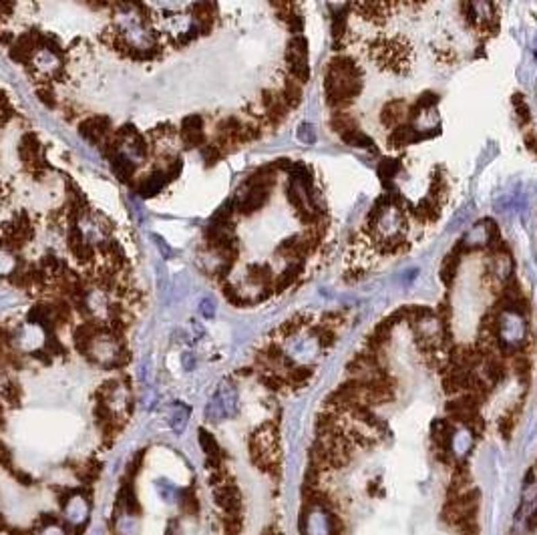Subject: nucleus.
<instances>
[{"label": "nucleus", "instance_id": "obj_59", "mask_svg": "<svg viewBox=\"0 0 537 535\" xmlns=\"http://www.w3.org/2000/svg\"><path fill=\"white\" fill-rule=\"evenodd\" d=\"M10 463H12V451L4 443H0V465L10 467Z\"/></svg>", "mask_w": 537, "mask_h": 535}, {"label": "nucleus", "instance_id": "obj_41", "mask_svg": "<svg viewBox=\"0 0 537 535\" xmlns=\"http://www.w3.org/2000/svg\"><path fill=\"white\" fill-rule=\"evenodd\" d=\"M360 12H362V17L364 19H372V21H376L378 17H385V4H376V2H364V4H358L356 6Z\"/></svg>", "mask_w": 537, "mask_h": 535}, {"label": "nucleus", "instance_id": "obj_6", "mask_svg": "<svg viewBox=\"0 0 537 535\" xmlns=\"http://www.w3.org/2000/svg\"><path fill=\"white\" fill-rule=\"evenodd\" d=\"M41 35L42 30H39V28H30V30L19 35L15 44L8 49L10 61H15L21 67H30L33 57L41 51Z\"/></svg>", "mask_w": 537, "mask_h": 535}, {"label": "nucleus", "instance_id": "obj_31", "mask_svg": "<svg viewBox=\"0 0 537 535\" xmlns=\"http://www.w3.org/2000/svg\"><path fill=\"white\" fill-rule=\"evenodd\" d=\"M39 266H41L42 270L51 276V280H53L55 276H59V274H61L62 268H67L61 258H57L55 254H44L41 260H39Z\"/></svg>", "mask_w": 537, "mask_h": 535}, {"label": "nucleus", "instance_id": "obj_17", "mask_svg": "<svg viewBox=\"0 0 537 535\" xmlns=\"http://www.w3.org/2000/svg\"><path fill=\"white\" fill-rule=\"evenodd\" d=\"M302 270H304V262H302V260L290 262V266H286V270L274 280V292H284V290H288L290 286L300 278Z\"/></svg>", "mask_w": 537, "mask_h": 535}, {"label": "nucleus", "instance_id": "obj_16", "mask_svg": "<svg viewBox=\"0 0 537 535\" xmlns=\"http://www.w3.org/2000/svg\"><path fill=\"white\" fill-rule=\"evenodd\" d=\"M451 439H453V425L447 419H437L433 423V441L443 455H447L449 451Z\"/></svg>", "mask_w": 537, "mask_h": 535}, {"label": "nucleus", "instance_id": "obj_56", "mask_svg": "<svg viewBox=\"0 0 537 535\" xmlns=\"http://www.w3.org/2000/svg\"><path fill=\"white\" fill-rule=\"evenodd\" d=\"M37 535H67V532H64V527H61L59 523L51 521V523H46Z\"/></svg>", "mask_w": 537, "mask_h": 535}, {"label": "nucleus", "instance_id": "obj_62", "mask_svg": "<svg viewBox=\"0 0 537 535\" xmlns=\"http://www.w3.org/2000/svg\"><path fill=\"white\" fill-rule=\"evenodd\" d=\"M238 374H240V376H249V374H252V369H240Z\"/></svg>", "mask_w": 537, "mask_h": 535}, {"label": "nucleus", "instance_id": "obj_27", "mask_svg": "<svg viewBox=\"0 0 537 535\" xmlns=\"http://www.w3.org/2000/svg\"><path fill=\"white\" fill-rule=\"evenodd\" d=\"M49 316H53V302L35 304V306H30L28 312H26V322H28V324H37V326H41L42 322H44Z\"/></svg>", "mask_w": 537, "mask_h": 535}, {"label": "nucleus", "instance_id": "obj_3", "mask_svg": "<svg viewBox=\"0 0 537 535\" xmlns=\"http://www.w3.org/2000/svg\"><path fill=\"white\" fill-rule=\"evenodd\" d=\"M477 509H479V491L459 493L445 505L443 521L451 523L455 527H463V525L475 521Z\"/></svg>", "mask_w": 537, "mask_h": 535}, {"label": "nucleus", "instance_id": "obj_26", "mask_svg": "<svg viewBox=\"0 0 537 535\" xmlns=\"http://www.w3.org/2000/svg\"><path fill=\"white\" fill-rule=\"evenodd\" d=\"M41 49H46L51 55H55L59 61H61V64H64L67 62V51L62 49V44L61 41L55 37V35H51V33H42L41 35Z\"/></svg>", "mask_w": 537, "mask_h": 535}, {"label": "nucleus", "instance_id": "obj_29", "mask_svg": "<svg viewBox=\"0 0 537 535\" xmlns=\"http://www.w3.org/2000/svg\"><path fill=\"white\" fill-rule=\"evenodd\" d=\"M222 294H224V298H226L227 302L231 304V306H236V308H246L249 306V300L248 298H244L242 294H240V290L236 288L231 282H222Z\"/></svg>", "mask_w": 537, "mask_h": 535}, {"label": "nucleus", "instance_id": "obj_23", "mask_svg": "<svg viewBox=\"0 0 537 535\" xmlns=\"http://www.w3.org/2000/svg\"><path fill=\"white\" fill-rule=\"evenodd\" d=\"M0 396H2V401H4L8 407L17 409V407H21L24 391H22V387L19 383H15V380H4V385L0 387Z\"/></svg>", "mask_w": 537, "mask_h": 535}, {"label": "nucleus", "instance_id": "obj_32", "mask_svg": "<svg viewBox=\"0 0 537 535\" xmlns=\"http://www.w3.org/2000/svg\"><path fill=\"white\" fill-rule=\"evenodd\" d=\"M485 374L491 383H499L505 378V365L501 362V358H495V356H489V360L485 362Z\"/></svg>", "mask_w": 537, "mask_h": 535}, {"label": "nucleus", "instance_id": "obj_43", "mask_svg": "<svg viewBox=\"0 0 537 535\" xmlns=\"http://www.w3.org/2000/svg\"><path fill=\"white\" fill-rule=\"evenodd\" d=\"M182 169H184V161H182L177 155H171V157L166 161V167H164V171H166L167 179H169V182H175V179H177V175L182 173Z\"/></svg>", "mask_w": 537, "mask_h": 535}, {"label": "nucleus", "instance_id": "obj_2", "mask_svg": "<svg viewBox=\"0 0 537 535\" xmlns=\"http://www.w3.org/2000/svg\"><path fill=\"white\" fill-rule=\"evenodd\" d=\"M249 451L254 463L262 469L274 473L280 465V449H278V431L274 425H266L249 439Z\"/></svg>", "mask_w": 537, "mask_h": 535}, {"label": "nucleus", "instance_id": "obj_22", "mask_svg": "<svg viewBox=\"0 0 537 535\" xmlns=\"http://www.w3.org/2000/svg\"><path fill=\"white\" fill-rule=\"evenodd\" d=\"M35 95H37V99H39L46 109H51V111H57V109L61 107V101H59L57 91H55L53 85L37 82V85H35Z\"/></svg>", "mask_w": 537, "mask_h": 535}, {"label": "nucleus", "instance_id": "obj_33", "mask_svg": "<svg viewBox=\"0 0 537 535\" xmlns=\"http://www.w3.org/2000/svg\"><path fill=\"white\" fill-rule=\"evenodd\" d=\"M83 266H95V260H97V252H95V246L93 244H87L83 242L79 247H75L71 252Z\"/></svg>", "mask_w": 537, "mask_h": 535}, {"label": "nucleus", "instance_id": "obj_45", "mask_svg": "<svg viewBox=\"0 0 537 535\" xmlns=\"http://www.w3.org/2000/svg\"><path fill=\"white\" fill-rule=\"evenodd\" d=\"M131 149H133V153H135L137 157H141V159H147V157H149V145H147V139H145L143 133H137V135L133 137Z\"/></svg>", "mask_w": 537, "mask_h": 535}, {"label": "nucleus", "instance_id": "obj_21", "mask_svg": "<svg viewBox=\"0 0 537 535\" xmlns=\"http://www.w3.org/2000/svg\"><path fill=\"white\" fill-rule=\"evenodd\" d=\"M284 103L288 105V109H296L298 105L302 103V85L298 81H294L292 77H288L284 85H282V91H280Z\"/></svg>", "mask_w": 537, "mask_h": 535}, {"label": "nucleus", "instance_id": "obj_37", "mask_svg": "<svg viewBox=\"0 0 537 535\" xmlns=\"http://www.w3.org/2000/svg\"><path fill=\"white\" fill-rule=\"evenodd\" d=\"M346 6H338V12L332 17V37L338 39L346 30Z\"/></svg>", "mask_w": 537, "mask_h": 535}, {"label": "nucleus", "instance_id": "obj_61", "mask_svg": "<svg viewBox=\"0 0 537 535\" xmlns=\"http://www.w3.org/2000/svg\"><path fill=\"white\" fill-rule=\"evenodd\" d=\"M166 535H182L179 534V527H177V521H171V523L167 525Z\"/></svg>", "mask_w": 537, "mask_h": 535}, {"label": "nucleus", "instance_id": "obj_11", "mask_svg": "<svg viewBox=\"0 0 537 535\" xmlns=\"http://www.w3.org/2000/svg\"><path fill=\"white\" fill-rule=\"evenodd\" d=\"M109 164H111V169L113 173L119 177V182H123L129 187H135V175H137V165L133 164L127 155L123 153H117L113 157H109Z\"/></svg>", "mask_w": 537, "mask_h": 535}, {"label": "nucleus", "instance_id": "obj_15", "mask_svg": "<svg viewBox=\"0 0 537 535\" xmlns=\"http://www.w3.org/2000/svg\"><path fill=\"white\" fill-rule=\"evenodd\" d=\"M425 137H429V135H427V133H419L411 125H400V127L393 129V133H391V137H389V145H391V147H403V145H411L414 143V141H421V139H425Z\"/></svg>", "mask_w": 537, "mask_h": 535}, {"label": "nucleus", "instance_id": "obj_54", "mask_svg": "<svg viewBox=\"0 0 537 535\" xmlns=\"http://www.w3.org/2000/svg\"><path fill=\"white\" fill-rule=\"evenodd\" d=\"M298 137H300V141H304V143H314V141H316L314 127H312L310 123H302L300 125V129H298Z\"/></svg>", "mask_w": 537, "mask_h": 535}, {"label": "nucleus", "instance_id": "obj_42", "mask_svg": "<svg viewBox=\"0 0 537 535\" xmlns=\"http://www.w3.org/2000/svg\"><path fill=\"white\" fill-rule=\"evenodd\" d=\"M439 207H441V204H437L434 200L427 198V200H423V202L419 204V213H421L425 220H437V218H439Z\"/></svg>", "mask_w": 537, "mask_h": 535}, {"label": "nucleus", "instance_id": "obj_13", "mask_svg": "<svg viewBox=\"0 0 537 535\" xmlns=\"http://www.w3.org/2000/svg\"><path fill=\"white\" fill-rule=\"evenodd\" d=\"M405 117H409V105L405 101H389L380 111V121L391 129L400 127Z\"/></svg>", "mask_w": 537, "mask_h": 535}, {"label": "nucleus", "instance_id": "obj_12", "mask_svg": "<svg viewBox=\"0 0 537 535\" xmlns=\"http://www.w3.org/2000/svg\"><path fill=\"white\" fill-rule=\"evenodd\" d=\"M200 445L204 449V453L207 457V467H211L213 471L220 469L222 465V459H224V453H222V447L218 445L215 437L209 435L206 429H200Z\"/></svg>", "mask_w": 537, "mask_h": 535}, {"label": "nucleus", "instance_id": "obj_35", "mask_svg": "<svg viewBox=\"0 0 537 535\" xmlns=\"http://www.w3.org/2000/svg\"><path fill=\"white\" fill-rule=\"evenodd\" d=\"M398 171H400V161H398V159H382V161L378 164V175H380L382 184H387L389 179H393Z\"/></svg>", "mask_w": 537, "mask_h": 535}, {"label": "nucleus", "instance_id": "obj_49", "mask_svg": "<svg viewBox=\"0 0 537 535\" xmlns=\"http://www.w3.org/2000/svg\"><path fill=\"white\" fill-rule=\"evenodd\" d=\"M516 423H517V409L516 411H509L507 414H503L501 416V432H503V437H511V432H513V429H516Z\"/></svg>", "mask_w": 537, "mask_h": 535}, {"label": "nucleus", "instance_id": "obj_46", "mask_svg": "<svg viewBox=\"0 0 537 535\" xmlns=\"http://www.w3.org/2000/svg\"><path fill=\"white\" fill-rule=\"evenodd\" d=\"M304 326V316L302 314H298V316H292L288 318L282 326H280V332L284 334V336H290V334H296L298 330Z\"/></svg>", "mask_w": 537, "mask_h": 535}, {"label": "nucleus", "instance_id": "obj_51", "mask_svg": "<svg viewBox=\"0 0 537 535\" xmlns=\"http://www.w3.org/2000/svg\"><path fill=\"white\" fill-rule=\"evenodd\" d=\"M62 111V117L67 119V121H75L81 113H79V107L73 103V101H69V99H64L61 101V107H59Z\"/></svg>", "mask_w": 537, "mask_h": 535}, {"label": "nucleus", "instance_id": "obj_5", "mask_svg": "<svg viewBox=\"0 0 537 535\" xmlns=\"http://www.w3.org/2000/svg\"><path fill=\"white\" fill-rule=\"evenodd\" d=\"M286 62H288L290 77L300 85L310 79L308 67V41L302 35H296L288 41L286 46Z\"/></svg>", "mask_w": 537, "mask_h": 535}, {"label": "nucleus", "instance_id": "obj_20", "mask_svg": "<svg viewBox=\"0 0 537 535\" xmlns=\"http://www.w3.org/2000/svg\"><path fill=\"white\" fill-rule=\"evenodd\" d=\"M248 282L254 286H264L270 288V284L274 282V274L268 264H252L248 268Z\"/></svg>", "mask_w": 537, "mask_h": 535}, {"label": "nucleus", "instance_id": "obj_14", "mask_svg": "<svg viewBox=\"0 0 537 535\" xmlns=\"http://www.w3.org/2000/svg\"><path fill=\"white\" fill-rule=\"evenodd\" d=\"M215 499H218V503H220L229 515H236L240 511V491H238L236 485L222 483V485L215 489Z\"/></svg>", "mask_w": 537, "mask_h": 535}, {"label": "nucleus", "instance_id": "obj_63", "mask_svg": "<svg viewBox=\"0 0 537 535\" xmlns=\"http://www.w3.org/2000/svg\"><path fill=\"white\" fill-rule=\"evenodd\" d=\"M264 535H282V534H278V532H266Z\"/></svg>", "mask_w": 537, "mask_h": 535}, {"label": "nucleus", "instance_id": "obj_30", "mask_svg": "<svg viewBox=\"0 0 537 535\" xmlns=\"http://www.w3.org/2000/svg\"><path fill=\"white\" fill-rule=\"evenodd\" d=\"M0 360H2V365L4 367H8V369H12L15 372H21L24 371V367H26V360H24V356L19 354L17 350H2L0 352Z\"/></svg>", "mask_w": 537, "mask_h": 535}, {"label": "nucleus", "instance_id": "obj_28", "mask_svg": "<svg viewBox=\"0 0 537 535\" xmlns=\"http://www.w3.org/2000/svg\"><path fill=\"white\" fill-rule=\"evenodd\" d=\"M340 139H342V141H344L346 145H351V147H360V149H367V151H371V153H374V151H376L374 141H372L367 133H362L360 129L351 131L349 135H344V137H340Z\"/></svg>", "mask_w": 537, "mask_h": 535}, {"label": "nucleus", "instance_id": "obj_58", "mask_svg": "<svg viewBox=\"0 0 537 535\" xmlns=\"http://www.w3.org/2000/svg\"><path fill=\"white\" fill-rule=\"evenodd\" d=\"M15 41H17V35H15V33H10V30H6V28H0V44L6 46V51L15 44Z\"/></svg>", "mask_w": 537, "mask_h": 535}, {"label": "nucleus", "instance_id": "obj_24", "mask_svg": "<svg viewBox=\"0 0 537 535\" xmlns=\"http://www.w3.org/2000/svg\"><path fill=\"white\" fill-rule=\"evenodd\" d=\"M332 129L340 135V137H344V135H349L351 131H356V129H360L358 123H356V119L351 117L349 113H344V111H338V113H334L331 119Z\"/></svg>", "mask_w": 537, "mask_h": 535}, {"label": "nucleus", "instance_id": "obj_18", "mask_svg": "<svg viewBox=\"0 0 537 535\" xmlns=\"http://www.w3.org/2000/svg\"><path fill=\"white\" fill-rule=\"evenodd\" d=\"M155 493L159 497V501H164L166 505H177V503H182V499H184V491L179 489V487H175L171 481H167V479H159V481H155Z\"/></svg>", "mask_w": 537, "mask_h": 535}, {"label": "nucleus", "instance_id": "obj_38", "mask_svg": "<svg viewBox=\"0 0 537 535\" xmlns=\"http://www.w3.org/2000/svg\"><path fill=\"white\" fill-rule=\"evenodd\" d=\"M204 127H206V119L197 113H191L182 119L179 131H204Z\"/></svg>", "mask_w": 537, "mask_h": 535}, {"label": "nucleus", "instance_id": "obj_7", "mask_svg": "<svg viewBox=\"0 0 537 535\" xmlns=\"http://www.w3.org/2000/svg\"><path fill=\"white\" fill-rule=\"evenodd\" d=\"M62 514H64V519H67L69 525L81 527V525L87 523V519L91 515V503H89V499L83 493L71 495L67 499V505H64Z\"/></svg>", "mask_w": 537, "mask_h": 535}, {"label": "nucleus", "instance_id": "obj_9", "mask_svg": "<svg viewBox=\"0 0 537 535\" xmlns=\"http://www.w3.org/2000/svg\"><path fill=\"white\" fill-rule=\"evenodd\" d=\"M268 200V189H248V193L234 198V206H236L238 213H242L244 218H249V216H254L256 211H260L262 207L266 206Z\"/></svg>", "mask_w": 537, "mask_h": 535}, {"label": "nucleus", "instance_id": "obj_47", "mask_svg": "<svg viewBox=\"0 0 537 535\" xmlns=\"http://www.w3.org/2000/svg\"><path fill=\"white\" fill-rule=\"evenodd\" d=\"M513 107H516L517 111V119H519V123L525 125L529 123V109H527V105L523 101V95H513Z\"/></svg>", "mask_w": 537, "mask_h": 535}, {"label": "nucleus", "instance_id": "obj_4", "mask_svg": "<svg viewBox=\"0 0 537 535\" xmlns=\"http://www.w3.org/2000/svg\"><path fill=\"white\" fill-rule=\"evenodd\" d=\"M411 46L400 41H378L372 44V59L393 71H405L409 64Z\"/></svg>", "mask_w": 537, "mask_h": 535}, {"label": "nucleus", "instance_id": "obj_44", "mask_svg": "<svg viewBox=\"0 0 537 535\" xmlns=\"http://www.w3.org/2000/svg\"><path fill=\"white\" fill-rule=\"evenodd\" d=\"M67 247H69V252H73L75 247H79L85 242V236L83 231H81V227L79 226H73L67 229Z\"/></svg>", "mask_w": 537, "mask_h": 535}, {"label": "nucleus", "instance_id": "obj_10", "mask_svg": "<svg viewBox=\"0 0 537 535\" xmlns=\"http://www.w3.org/2000/svg\"><path fill=\"white\" fill-rule=\"evenodd\" d=\"M169 184V179H167L166 171L164 169H155L149 177H141L139 182H135V191L141 195V198H153V195H157L164 187Z\"/></svg>", "mask_w": 537, "mask_h": 535}, {"label": "nucleus", "instance_id": "obj_34", "mask_svg": "<svg viewBox=\"0 0 537 535\" xmlns=\"http://www.w3.org/2000/svg\"><path fill=\"white\" fill-rule=\"evenodd\" d=\"M200 153H202V157H204V161H206L207 167L215 165L218 161H222V159L226 157V153H224L218 145L213 143V141H211V143L207 141V143L200 149Z\"/></svg>", "mask_w": 537, "mask_h": 535}, {"label": "nucleus", "instance_id": "obj_55", "mask_svg": "<svg viewBox=\"0 0 537 535\" xmlns=\"http://www.w3.org/2000/svg\"><path fill=\"white\" fill-rule=\"evenodd\" d=\"M437 101H439V97L434 95V93H423L421 97H419V101H416V105H414V109H427V107H433V105H437Z\"/></svg>", "mask_w": 537, "mask_h": 535}, {"label": "nucleus", "instance_id": "obj_52", "mask_svg": "<svg viewBox=\"0 0 537 535\" xmlns=\"http://www.w3.org/2000/svg\"><path fill=\"white\" fill-rule=\"evenodd\" d=\"M12 330L8 328L6 324H0V352L2 350H12Z\"/></svg>", "mask_w": 537, "mask_h": 535}, {"label": "nucleus", "instance_id": "obj_25", "mask_svg": "<svg viewBox=\"0 0 537 535\" xmlns=\"http://www.w3.org/2000/svg\"><path fill=\"white\" fill-rule=\"evenodd\" d=\"M459 262H461V258H459V252H457V249H455V254H449V256L443 260L441 270H439V278L443 280L445 286H451V284H453L455 276H457V270H459Z\"/></svg>", "mask_w": 537, "mask_h": 535}, {"label": "nucleus", "instance_id": "obj_50", "mask_svg": "<svg viewBox=\"0 0 537 535\" xmlns=\"http://www.w3.org/2000/svg\"><path fill=\"white\" fill-rule=\"evenodd\" d=\"M312 332L318 334V342H320L322 349H328V347L334 344V332L328 326H316Z\"/></svg>", "mask_w": 537, "mask_h": 535}, {"label": "nucleus", "instance_id": "obj_36", "mask_svg": "<svg viewBox=\"0 0 537 535\" xmlns=\"http://www.w3.org/2000/svg\"><path fill=\"white\" fill-rule=\"evenodd\" d=\"M44 350L55 358V356H61V358H67V347L61 342V338L59 336H46V340H44Z\"/></svg>", "mask_w": 537, "mask_h": 535}, {"label": "nucleus", "instance_id": "obj_40", "mask_svg": "<svg viewBox=\"0 0 537 535\" xmlns=\"http://www.w3.org/2000/svg\"><path fill=\"white\" fill-rule=\"evenodd\" d=\"M262 383L268 387L270 391H284V387H288V380L282 376V374H278V372H268V374H264L262 376Z\"/></svg>", "mask_w": 537, "mask_h": 535}, {"label": "nucleus", "instance_id": "obj_48", "mask_svg": "<svg viewBox=\"0 0 537 535\" xmlns=\"http://www.w3.org/2000/svg\"><path fill=\"white\" fill-rule=\"evenodd\" d=\"M191 12H193L195 19L209 17V15H215V12H218V6L211 4V2H193V4H191Z\"/></svg>", "mask_w": 537, "mask_h": 535}, {"label": "nucleus", "instance_id": "obj_1", "mask_svg": "<svg viewBox=\"0 0 537 535\" xmlns=\"http://www.w3.org/2000/svg\"><path fill=\"white\" fill-rule=\"evenodd\" d=\"M326 103L331 107L351 105L362 91V71L351 57L338 55L326 64L324 75Z\"/></svg>", "mask_w": 537, "mask_h": 535}, {"label": "nucleus", "instance_id": "obj_39", "mask_svg": "<svg viewBox=\"0 0 537 535\" xmlns=\"http://www.w3.org/2000/svg\"><path fill=\"white\" fill-rule=\"evenodd\" d=\"M312 376V369L308 367H298V369H292L288 372V385H294V387H300V385H306L308 378Z\"/></svg>", "mask_w": 537, "mask_h": 535}, {"label": "nucleus", "instance_id": "obj_8", "mask_svg": "<svg viewBox=\"0 0 537 535\" xmlns=\"http://www.w3.org/2000/svg\"><path fill=\"white\" fill-rule=\"evenodd\" d=\"M17 153H19L22 167L26 171H30L33 165L42 157V143L39 141V135L35 131H26L21 137V143L17 147Z\"/></svg>", "mask_w": 537, "mask_h": 535}, {"label": "nucleus", "instance_id": "obj_60", "mask_svg": "<svg viewBox=\"0 0 537 535\" xmlns=\"http://www.w3.org/2000/svg\"><path fill=\"white\" fill-rule=\"evenodd\" d=\"M525 143H527V149H529V151H534V153L537 155V139L536 137H534V135H527V137H525Z\"/></svg>", "mask_w": 537, "mask_h": 535}, {"label": "nucleus", "instance_id": "obj_53", "mask_svg": "<svg viewBox=\"0 0 537 535\" xmlns=\"http://www.w3.org/2000/svg\"><path fill=\"white\" fill-rule=\"evenodd\" d=\"M513 365H516V371H517V374H519V378L527 380V378H529V371H531V365H529V360H527L525 356H521V354H519Z\"/></svg>", "mask_w": 537, "mask_h": 535}, {"label": "nucleus", "instance_id": "obj_57", "mask_svg": "<svg viewBox=\"0 0 537 535\" xmlns=\"http://www.w3.org/2000/svg\"><path fill=\"white\" fill-rule=\"evenodd\" d=\"M30 358H35L37 362H41L42 367H49V365H53V356L46 352V350H35V352H30Z\"/></svg>", "mask_w": 537, "mask_h": 535}, {"label": "nucleus", "instance_id": "obj_19", "mask_svg": "<svg viewBox=\"0 0 537 535\" xmlns=\"http://www.w3.org/2000/svg\"><path fill=\"white\" fill-rule=\"evenodd\" d=\"M115 534L117 535H139L141 534V521L131 511H123L115 517Z\"/></svg>", "mask_w": 537, "mask_h": 535}]
</instances>
